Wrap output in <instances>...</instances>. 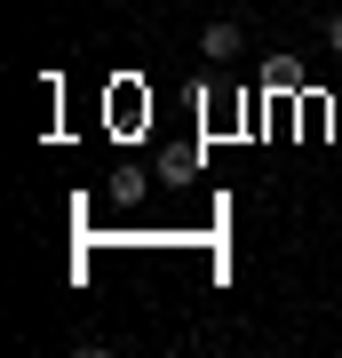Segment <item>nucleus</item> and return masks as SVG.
<instances>
[{"label": "nucleus", "mask_w": 342, "mask_h": 358, "mask_svg": "<svg viewBox=\"0 0 342 358\" xmlns=\"http://www.w3.org/2000/svg\"><path fill=\"white\" fill-rule=\"evenodd\" d=\"M239 48H247V40H239V24H231V16H215V24L199 32V56H207V64H231Z\"/></svg>", "instance_id": "nucleus-1"}, {"label": "nucleus", "mask_w": 342, "mask_h": 358, "mask_svg": "<svg viewBox=\"0 0 342 358\" xmlns=\"http://www.w3.org/2000/svg\"><path fill=\"white\" fill-rule=\"evenodd\" d=\"M327 48H334V56H342V8H334V16H327Z\"/></svg>", "instance_id": "nucleus-2"}]
</instances>
